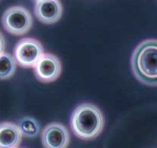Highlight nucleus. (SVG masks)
<instances>
[{
    "mask_svg": "<svg viewBox=\"0 0 157 148\" xmlns=\"http://www.w3.org/2000/svg\"><path fill=\"white\" fill-rule=\"evenodd\" d=\"M22 139L19 125L11 122L0 123V148L19 147Z\"/></svg>",
    "mask_w": 157,
    "mask_h": 148,
    "instance_id": "obj_8",
    "label": "nucleus"
},
{
    "mask_svg": "<svg viewBox=\"0 0 157 148\" xmlns=\"http://www.w3.org/2000/svg\"><path fill=\"white\" fill-rule=\"evenodd\" d=\"M6 49V40L2 33L0 32V55L3 53Z\"/></svg>",
    "mask_w": 157,
    "mask_h": 148,
    "instance_id": "obj_11",
    "label": "nucleus"
},
{
    "mask_svg": "<svg viewBox=\"0 0 157 148\" xmlns=\"http://www.w3.org/2000/svg\"><path fill=\"white\" fill-rule=\"evenodd\" d=\"M135 77L142 84L157 87V40H146L136 47L131 58Z\"/></svg>",
    "mask_w": 157,
    "mask_h": 148,
    "instance_id": "obj_1",
    "label": "nucleus"
},
{
    "mask_svg": "<svg viewBox=\"0 0 157 148\" xmlns=\"http://www.w3.org/2000/svg\"><path fill=\"white\" fill-rule=\"evenodd\" d=\"M19 127L20 129L22 137L33 138L38 135L39 132V124L37 120L33 117H25L20 120L19 123Z\"/></svg>",
    "mask_w": 157,
    "mask_h": 148,
    "instance_id": "obj_10",
    "label": "nucleus"
},
{
    "mask_svg": "<svg viewBox=\"0 0 157 148\" xmlns=\"http://www.w3.org/2000/svg\"><path fill=\"white\" fill-rule=\"evenodd\" d=\"M35 76L42 83H52L56 80L62 72V63L56 56L43 53L33 66Z\"/></svg>",
    "mask_w": 157,
    "mask_h": 148,
    "instance_id": "obj_5",
    "label": "nucleus"
},
{
    "mask_svg": "<svg viewBox=\"0 0 157 148\" xmlns=\"http://www.w3.org/2000/svg\"><path fill=\"white\" fill-rule=\"evenodd\" d=\"M43 53V46L40 42L36 39L24 38L15 46L13 56L22 67L33 68Z\"/></svg>",
    "mask_w": 157,
    "mask_h": 148,
    "instance_id": "obj_4",
    "label": "nucleus"
},
{
    "mask_svg": "<svg viewBox=\"0 0 157 148\" xmlns=\"http://www.w3.org/2000/svg\"><path fill=\"white\" fill-rule=\"evenodd\" d=\"M34 13L42 23L50 25L58 22L63 14V6L59 0H38Z\"/></svg>",
    "mask_w": 157,
    "mask_h": 148,
    "instance_id": "obj_7",
    "label": "nucleus"
},
{
    "mask_svg": "<svg viewBox=\"0 0 157 148\" xmlns=\"http://www.w3.org/2000/svg\"><path fill=\"white\" fill-rule=\"evenodd\" d=\"M33 1H34V2H36V1H38V0H33Z\"/></svg>",
    "mask_w": 157,
    "mask_h": 148,
    "instance_id": "obj_12",
    "label": "nucleus"
},
{
    "mask_svg": "<svg viewBox=\"0 0 157 148\" xmlns=\"http://www.w3.org/2000/svg\"><path fill=\"white\" fill-rule=\"evenodd\" d=\"M4 29L16 36L28 33L33 25V17L28 10L22 6H15L7 9L2 18Z\"/></svg>",
    "mask_w": 157,
    "mask_h": 148,
    "instance_id": "obj_3",
    "label": "nucleus"
},
{
    "mask_svg": "<svg viewBox=\"0 0 157 148\" xmlns=\"http://www.w3.org/2000/svg\"><path fill=\"white\" fill-rule=\"evenodd\" d=\"M16 60L13 56L3 53L0 55V80L11 78L16 70Z\"/></svg>",
    "mask_w": 157,
    "mask_h": 148,
    "instance_id": "obj_9",
    "label": "nucleus"
},
{
    "mask_svg": "<svg viewBox=\"0 0 157 148\" xmlns=\"http://www.w3.org/2000/svg\"><path fill=\"white\" fill-rule=\"evenodd\" d=\"M41 140L44 147L65 148L69 145L70 137L64 125L59 123H52L43 129Z\"/></svg>",
    "mask_w": 157,
    "mask_h": 148,
    "instance_id": "obj_6",
    "label": "nucleus"
},
{
    "mask_svg": "<svg viewBox=\"0 0 157 148\" xmlns=\"http://www.w3.org/2000/svg\"><path fill=\"white\" fill-rule=\"evenodd\" d=\"M103 114L99 107L89 103L80 104L74 110L70 120L73 134L84 140L96 138L104 127Z\"/></svg>",
    "mask_w": 157,
    "mask_h": 148,
    "instance_id": "obj_2",
    "label": "nucleus"
}]
</instances>
